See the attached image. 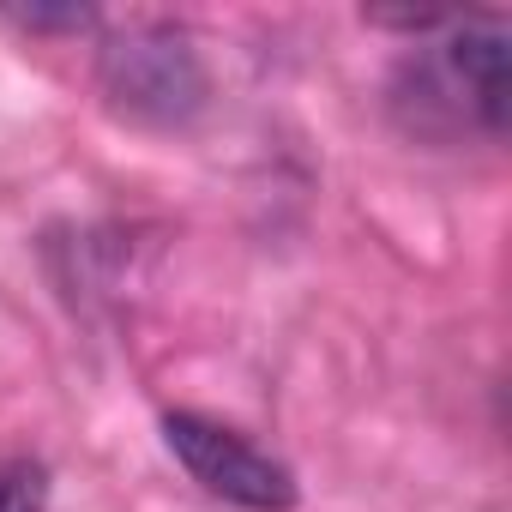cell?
Instances as JSON below:
<instances>
[{
	"mask_svg": "<svg viewBox=\"0 0 512 512\" xmlns=\"http://www.w3.org/2000/svg\"><path fill=\"white\" fill-rule=\"evenodd\" d=\"M163 440L187 464L193 482H205L211 494H223V500H235L247 512H290L296 506V476L272 452H260L253 440H241L235 428H223L211 416L169 410L163 416Z\"/></svg>",
	"mask_w": 512,
	"mask_h": 512,
	"instance_id": "cell-1",
	"label": "cell"
},
{
	"mask_svg": "<svg viewBox=\"0 0 512 512\" xmlns=\"http://www.w3.org/2000/svg\"><path fill=\"white\" fill-rule=\"evenodd\" d=\"M43 464L31 458H0V512H43Z\"/></svg>",
	"mask_w": 512,
	"mask_h": 512,
	"instance_id": "cell-3",
	"label": "cell"
},
{
	"mask_svg": "<svg viewBox=\"0 0 512 512\" xmlns=\"http://www.w3.org/2000/svg\"><path fill=\"white\" fill-rule=\"evenodd\" d=\"M109 91L127 103V109H145V115H181L193 109L199 97V67L187 55L181 37L169 31H139L127 43L109 49Z\"/></svg>",
	"mask_w": 512,
	"mask_h": 512,
	"instance_id": "cell-2",
	"label": "cell"
}]
</instances>
